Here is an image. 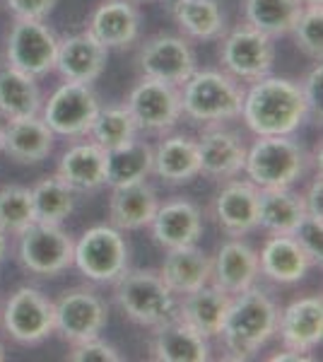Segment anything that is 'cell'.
<instances>
[{"mask_svg": "<svg viewBox=\"0 0 323 362\" xmlns=\"http://www.w3.org/2000/svg\"><path fill=\"white\" fill-rule=\"evenodd\" d=\"M239 116L254 136H295L309 119V109L299 83L266 75L244 87Z\"/></svg>", "mask_w": 323, "mask_h": 362, "instance_id": "1", "label": "cell"}, {"mask_svg": "<svg viewBox=\"0 0 323 362\" xmlns=\"http://www.w3.org/2000/svg\"><path fill=\"white\" fill-rule=\"evenodd\" d=\"M278 314L280 309L273 302V297L256 285L239 295H232L220 331L229 358L249 360L256 353H261V348H266L275 338Z\"/></svg>", "mask_w": 323, "mask_h": 362, "instance_id": "2", "label": "cell"}, {"mask_svg": "<svg viewBox=\"0 0 323 362\" xmlns=\"http://www.w3.org/2000/svg\"><path fill=\"white\" fill-rule=\"evenodd\" d=\"M179 95L181 116L203 128L222 126L242 114L244 83L234 80L225 70H196L179 87Z\"/></svg>", "mask_w": 323, "mask_h": 362, "instance_id": "3", "label": "cell"}, {"mask_svg": "<svg viewBox=\"0 0 323 362\" xmlns=\"http://www.w3.org/2000/svg\"><path fill=\"white\" fill-rule=\"evenodd\" d=\"M311 155L292 136H256L246 148L244 174L256 189H285L304 177Z\"/></svg>", "mask_w": 323, "mask_h": 362, "instance_id": "4", "label": "cell"}, {"mask_svg": "<svg viewBox=\"0 0 323 362\" xmlns=\"http://www.w3.org/2000/svg\"><path fill=\"white\" fill-rule=\"evenodd\" d=\"M111 285L114 302L133 324L152 329L176 317V295L167 288L160 271L126 268Z\"/></svg>", "mask_w": 323, "mask_h": 362, "instance_id": "5", "label": "cell"}, {"mask_svg": "<svg viewBox=\"0 0 323 362\" xmlns=\"http://www.w3.org/2000/svg\"><path fill=\"white\" fill-rule=\"evenodd\" d=\"M75 239L56 223L34 220L17 235L15 259L22 271L37 278H56L73 266Z\"/></svg>", "mask_w": 323, "mask_h": 362, "instance_id": "6", "label": "cell"}, {"mask_svg": "<svg viewBox=\"0 0 323 362\" xmlns=\"http://www.w3.org/2000/svg\"><path fill=\"white\" fill-rule=\"evenodd\" d=\"M131 264V249L114 225H95L73 244V266L92 283H114Z\"/></svg>", "mask_w": 323, "mask_h": 362, "instance_id": "7", "label": "cell"}, {"mask_svg": "<svg viewBox=\"0 0 323 362\" xmlns=\"http://www.w3.org/2000/svg\"><path fill=\"white\" fill-rule=\"evenodd\" d=\"M0 324L10 341L20 346H39L54 336V300L39 288L22 285L5 302Z\"/></svg>", "mask_w": 323, "mask_h": 362, "instance_id": "8", "label": "cell"}, {"mask_svg": "<svg viewBox=\"0 0 323 362\" xmlns=\"http://www.w3.org/2000/svg\"><path fill=\"white\" fill-rule=\"evenodd\" d=\"M220 39V66L234 80L249 85L273 73L275 39L268 34L249 25H239Z\"/></svg>", "mask_w": 323, "mask_h": 362, "instance_id": "9", "label": "cell"}, {"mask_svg": "<svg viewBox=\"0 0 323 362\" xmlns=\"http://www.w3.org/2000/svg\"><path fill=\"white\" fill-rule=\"evenodd\" d=\"M58 51L56 32L44 20H13L5 37V61L32 78H44L54 70Z\"/></svg>", "mask_w": 323, "mask_h": 362, "instance_id": "10", "label": "cell"}, {"mask_svg": "<svg viewBox=\"0 0 323 362\" xmlns=\"http://www.w3.org/2000/svg\"><path fill=\"white\" fill-rule=\"evenodd\" d=\"M135 66L143 78L181 87L198 70V58L191 42L181 34H155L138 46Z\"/></svg>", "mask_w": 323, "mask_h": 362, "instance_id": "11", "label": "cell"}, {"mask_svg": "<svg viewBox=\"0 0 323 362\" xmlns=\"http://www.w3.org/2000/svg\"><path fill=\"white\" fill-rule=\"evenodd\" d=\"M109 321V305L92 288L63 290L54 300V334L70 343L95 338Z\"/></svg>", "mask_w": 323, "mask_h": 362, "instance_id": "12", "label": "cell"}, {"mask_svg": "<svg viewBox=\"0 0 323 362\" xmlns=\"http://www.w3.org/2000/svg\"><path fill=\"white\" fill-rule=\"evenodd\" d=\"M99 107H102V102H99L97 92L92 90V85L63 83L41 104L39 116L56 136L82 138L90 133Z\"/></svg>", "mask_w": 323, "mask_h": 362, "instance_id": "13", "label": "cell"}, {"mask_svg": "<svg viewBox=\"0 0 323 362\" xmlns=\"http://www.w3.org/2000/svg\"><path fill=\"white\" fill-rule=\"evenodd\" d=\"M126 109L138 124V131L164 136L181 121L179 87L140 75L126 97Z\"/></svg>", "mask_w": 323, "mask_h": 362, "instance_id": "14", "label": "cell"}, {"mask_svg": "<svg viewBox=\"0 0 323 362\" xmlns=\"http://www.w3.org/2000/svg\"><path fill=\"white\" fill-rule=\"evenodd\" d=\"M275 336L280 338L285 350L309 355L323 341V297L304 295L297 297L278 314V329Z\"/></svg>", "mask_w": 323, "mask_h": 362, "instance_id": "15", "label": "cell"}, {"mask_svg": "<svg viewBox=\"0 0 323 362\" xmlns=\"http://www.w3.org/2000/svg\"><path fill=\"white\" fill-rule=\"evenodd\" d=\"M210 213L227 237H246L258 230V189L249 179H229L215 196Z\"/></svg>", "mask_w": 323, "mask_h": 362, "instance_id": "16", "label": "cell"}, {"mask_svg": "<svg viewBox=\"0 0 323 362\" xmlns=\"http://www.w3.org/2000/svg\"><path fill=\"white\" fill-rule=\"evenodd\" d=\"M201 174L213 181L237 179L244 172L246 145L239 133L225 126H208L196 138Z\"/></svg>", "mask_w": 323, "mask_h": 362, "instance_id": "17", "label": "cell"}, {"mask_svg": "<svg viewBox=\"0 0 323 362\" xmlns=\"http://www.w3.org/2000/svg\"><path fill=\"white\" fill-rule=\"evenodd\" d=\"M107 58H109L107 46L99 44L85 29V32L58 39L54 70H58V75L66 83L92 85L102 78L104 68H107Z\"/></svg>", "mask_w": 323, "mask_h": 362, "instance_id": "18", "label": "cell"}, {"mask_svg": "<svg viewBox=\"0 0 323 362\" xmlns=\"http://www.w3.org/2000/svg\"><path fill=\"white\" fill-rule=\"evenodd\" d=\"M150 232L155 244L164 251L198 244L203 235V213L189 198L160 201V208L150 223Z\"/></svg>", "mask_w": 323, "mask_h": 362, "instance_id": "19", "label": "cell"}, {"mask_svg": "<svg viewBox=\"0 0 323 362\" xmlns=\"http://www.w3.org/2000/svg\"><path fill=\"white\" fill-rule=\"evenodd\" d=\"M148 353L157 362H208L210 343L179 317L152 326Z\"/></svg>", "mask_w": 323, "mask_h": 362, "instance_id": "20", "label": "cell"}, {"mask_svg": "<svg viewBox=\"0 0 323 362\" xmlns=\"http://www.w3.org/2000/svg\"><path fill=\"white\" fill-rule=\"evenodd\" d=\"M261 271H258V251L246 244L242 237H229L213 256L210 283L225 290L227 295H239L254 288Z\"/></svg>", "mask_w": 323, "mask_h": 362, "instance_id": "21", "label": "cell"}, {"mask_svg": "<svg viewBox=\"0 0 323 362\" xmlns=\"http://www.w3.org/2000/svg\"><path fill=\"white\" fill-rule=\"evenodd\" d=\"M87 32L107 49H126L140 37V10L131 0H104L87 20Z\"/></svg>", "mask_w": 323, "mask_h": 362, "instance_id": "22", "label": "cell"}, {"mask_svg": "<svg viewBox=\"0 0 323 362\" xmlns=\"http://www.w3.org/2000/svg\"><path fill=\"white\" fill-rule=\"evenodd\" d=\"M152 174L169 186L189 184L201 177L196 138L184 133H164L157 145H152Z\"/></svg>", "mask_w": 323, "mask_h": 362, "instance_id": "23", "label": "cell"}, {"mask_svg": "<svg viewBox=\"0 0 323 362\" xmlns=\"http://www.w3.org/2000/svg\"><path fill=\"white\" fill-rule=\"evenodd\" d=\"M56 133L39 114L13 119L3 126V155L17 165H39L51 155Z\"/></svg>", "mask_w": 323, "mask_h": 362, "instance_id": "24", "label": "cell"}, {"mask_svg": "<svg viewBox=\"0 0 323 362\" xmlns=\"http://www.w3.org/2000/svg\"><path fill=\"white\" fill-rule=\"evenodd\" d=\"M160 208V196L150 181L116 186L109 194V225L121 232H138L150 227Z\"/></svg>", "mask_w": 323, "mask_h": 362, "instance_id": "25", "label": "cell"}, {"mask_svg": "<svg viewBox=\"0 0 323 362\" xmlns=\"http://www.w3.org/2000/svg\"><path fill=\"white\" fill-rule=\"evenodd\" d=\"M314 268L307 251L292 235H270L258 251V271L278 285H295Z\"/></svg>", "mask_w": 323, "mask_h": 362, "instance_id": "26", "label": "cell"}, {"mask_svg": "<svg viewBox=\"0 0 323 362\" xmlns=\"http://www.w3.org/2000/svg\"><path fill=\"white\" fill-rule=\"evenodd\" d=\"M56 174L75 194L102 189L107 186V150L99 148L95 140L70 145L58 160Z\"/></svg>", "mask_w": 323, "mask_h": 362, "instance_id": "27", "label": "cell"}, {"mask_svg": "<svg viewBox=\"0 0 323 362\" xmlns=\"http://www.w3.org/2000/svg\"><path fill=\"white\" fill-rule=\"evenodd\" d=\"M210 271H213V256L205 254L198 244L167 249L164 261L160 266L162 280L167 283V288L172 290L176 297L189 295L193 290L208 285Z\"/></svg>", "mask_w": 323, "mask_h": 362, "instance_id": "28", "label": "cell"}, {"mask_svg": "<svg viewBox=\"0 0 323 362\" xmlns=\"http://www.w3.org/2000/svg\"><path fill=\"white\" fill-rule=\"evenodd\" d=\"M229 302H232V295L208 283L189 295H181V300L176 302V317L205 338H215L220 336L222 324H225Z\"/></svg>", "mask_w": 323, "mask_h": 362, "instance_id": "29", "label": "cell"}, {"mask_svg": "<svg viewBox=\"0 0 323 362\" xmlns=\"http://www.w3.org/2000/svg\"><path fill=\"white\" fill-rule=\"evenodd\" d=\"M304 215V196L292 191V186L258 189V227L268 235H292Z\"/></svg>", "mask_w": 323, "mask_h": 362, "instance_id": "30", "label": "cell"}, {"mask_svg": "<svg viewBox=\"0 0 323 362\" xmlns=\"http://www.w3.org/2000/svg\"><path fill=\"white\" fill-rule=\"evenodd\" d=\"M169 13L184 37L196 42H215L227 29L225 10L217 0H184L174 5Z\"/></svg>", "mask_w": 323, "mask_h": 362, "instance_id": "31", "label": "cell"}, {"mask_svg": "<svg viewBox=\"0 0 323 362\" xmlns=\"http://www.w3.org/2000/svg\"><path fill=\"white\" fill-rule=\"evenodd\" d=\"M41 90L37 78L17 68H0V119L13 121L41 112Z\"/></svg>", "mask_w": 323, "mask_h": 362, "instance_id": "32", "label": "cell"}, {"mask_svg": "<svg viewBox=\"0 0 323 362\" xmlns=\"http://www.w3.org/2000/svg\"><path fill=\"white\" fill-rule=\"evenodd\" d=\"M302 10V0H244L242 3L244 25L268 34L270 39L290 37Z\"/></svg>", "mask_w": 323, "mask_h": 362, "instance_id": "33", "label": "cell"}, {"mask_svg": "<svg viewBox=\"0 0 323 362\" xmlns=\"http://www.w3.org/2000/svg\"><path fill=\"white\" fill-rule=\"evenodd\" d=\"M152 177V145L148 140L133 138L121 148L107 150V186L138 184Z\"/></svg>", "mask_w": 323, "mask_h": 362, "instance_id": "34", "label": "cell"}, {"mask_svg": "<svg viewBox=\"0 0 323 362\" xmlns=\"http://www.w3.org/2000/svg\"><path fill=\"white\" fill-rule=\"evenodd\" d=\"M32 201L37 220L61 225L75 210V191L58 174H54V177L39 179L32 186Z\"/></svg>", "mask_w": 323, "mask_h": 362, "instance_id": "35", "label": "cell"}, {"mask_svg": "<svg viewBox=\"0 0 323 362\" xmlns=\"http://www.w3.org/2000/svg\"><path fill=\"white\" fill-rule=\"evenodd\" d=\"M138 124L126 109V104L121 107H99V112L92 121L90 136L102 150H114L121 145L131 143L133 138H138Z\"/></svg>", "mask_w": 323, "mask_h": 362, "instance_id": "36", "label": "cell"}, {"mask_svg": "<svg viewBox=\"0 0 323 362\" xmlns=\"http://www.w3.org/2000/svg\"><path fill=\"white\" fill-rule=\"evenodd\" d=\"M37 220L32 201V189L20 184L0 186V232L17 237Z\"/></svg>", "mask_w": 323, "mask_h": 362, "instance_id": "37", "label": "cell"}, {"mask_svg": "<svg viewBox=\"0 0 323 362\" xmlns=\"http://www.w3.org/2000/svg\"><path fill=\"white\" fill-rule=\"evenodd\" d=\"M290 37L295 39L297 49L311 61L323 58V5H304L299 13Z\"/></svg>", "mask_w": 323, "mask_h": 362, "instance_id": "38", "label": "cell"}, {"mask_svg": "<svg viewBox=\"0 0 323 362\" xmlns=\"http://www.w3.org/2000/svg\"><path fill=\"white\" fill-rule=\"evenodd\" d=\"M66 360L70 362H123V355L111 346V343L95 336V338L78 341V343H70Z\"/></svg>", "mask_w": 323, "mask_h": 362, "instance_id": "39", "label": "cell"}, {"mask_svg": "<svg viewBox=\"0 0 323 362\" xmlns=\"http://www.w3.org/2000/svg\"><path fill=\"white\" fill-rule=\"evenodd\" d=\"M292 237L299 242V247L307 251L311 264L321 266V261H323V223L321 220H314V218H309V215H304L302 223L292 232Z\"/></svg>", "mask_w": 323, "mask_h": 362, "instance_id": "40", "label": "cell"}, {"mask_svg": "<svg viewBox=\"0 0 323 362\" xmlns=\"http://www.w3.org/2000/svg\"><path fill=\"white\" fill-rule=\"evenodd\" d=\"M299 87H302L309 116H314V119L321 124V116H323V66H321V61H316V66L309 70L307 78L299 83Z\"/></svg>", "mask_w": 323, "mask_h": 362, "instance_id": "41", "label": "cell"}, {"mask_svg": "<svg viewBox=\"0 0 323 362\" xmlns=\"http://www.w3.org/2000/svg\"><path fill=\"white\" fill-rule=\"evenodd\" d=\"M58 0H5L8 10L17 20H46L54 13Z\"/></svg>", "mask_w": 323, "mask_h": 362, "instance_id": "42", "label": "cell"}, {"mask_svg": "<svg viewBox=\"0 0 323 362\" xmlns=\"http://www.w3.org/2000/svg\"><path fill=\"white\" fill-rule=\"evenodd\" d=\"M302 196H304V210H307L309 218L321 220L323 223V179H321V174L314 177V181H311L309 189H307V194H302Z\"/></svg>", "mask_w": 323, "mask_h": 362, "instance_id": "43", "label": "cell"}, {"mask_svg": "<svg viewBox=\"0 0 323 362\" xmlns=\"http://www.w3.org/2000/svg\"><path fill=\"white\" fill-rule=\"evenodd\" d=\"M270 360H273V362H285V360L302 362V360H314V358H311V355H302V353H295V350H285V348H283V353L270 355Z\"/></svg>", "mask_w": 323, "mask_h": 362, "instance_id": "44", "label": "cell"}, {"mask_svg": "<svg viewBox=\"0 0 323 362\" xmlns=\"http://www.w3.org/2000/svg\"><path fill=\"white\" fill-rule=\"evenodd\" d=\"M5 254H8V235L0 232V261L5 259Z\"/></svg>", "mask_w": 323, "mask_h": 362, "instance_id": "45", "label": "cell"}, {"mask_svg": "<svg viewBox=\"0 0 323 362\" xmlns=\"http://www.w3.org/2000/svg\"><path fill=\"white\" fill-rule=\"evenodd\" d=\"M160 3H164V5H167V8H169V10H172V8H174V5L184 3V0H160Z\"/></svg>", "mask_w": 323, "mask_h": 362, "instance_id": "46", "label": "cell"}, {"mask_svg": "<svg viewBox=\"0 0 323 362\" xmlns=\"http://www.w3.org/2000/svg\"><path fill=\"white\" fill-rule=\"evenodd\" d=\"M8 360V350H5V346L0 343V362H5Z\"/></svg>", "mask_w": 323, "mask_h": 362, "instance_id": "47", "label": "cell"}, {"mask_svg": "<svg viewBox=\"0 0 323 362\" xmlns=\"http://www.w3.org/2000/svg\"><path fill=\"white\" fill-rule=\"evenodd\" d=\"M304 5H323V0H302Z\"/></svg>", "mask_w": 323, "mask_h": 362, "instance_id": "48", "label": "cell"}, {"mask_svg": "<svg viewBox=\"0 0 323 362\" xmlns=\"http://www.w3.org/2000/svg\"><path fill=\"white\" fill-rule=\"evenodd\" d=\"M135 5H143V3H160V0H131Z\"/></svg>", "mask_w": 323, "mask_h": 362, "instance_id": "49", "label": "cell"}, {"mask_svg": "<svg viewBox=\"0 0 323 362\" xmlns=\"http://www.w3.org/2000/svg\"><path fill=\"white\" fill-rule=\"evenodd\" d=\"M0 155H3V124H0Z\"/></svg>", "mask_w": 323, "mask_h": 362, "instance_id": "50", "label": "cell"}]
</instances>
